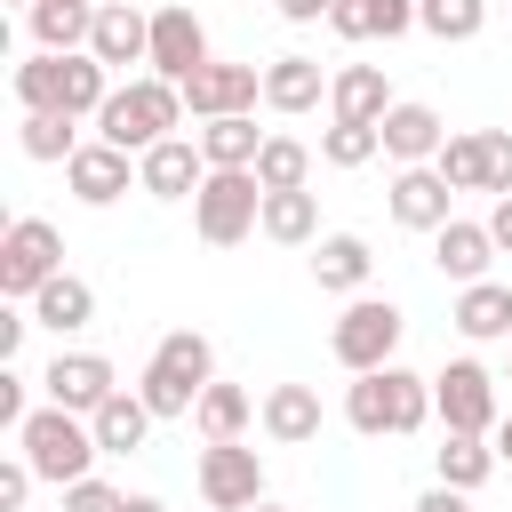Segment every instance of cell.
<instances>
[{
    "mask_svg": "<svg viewBox=\"0 0 512 512\" xmlns=\"http://www.w3.org/2000/svg\"><path fill=\"white\" fill-rule=\"evenodd\" d=\"M208 384H216V344H208L200 328H168V336L152 344L144 376H136V392H144V408H152L160 424H168V416H192Z\"/></svg>",
    "mask_w": 512,
    "mask_h": 512,
    "instance_id": "cell-4",
    "label": "cell"
},
{
    "mask_svg": "<svg viewBox=\"0 0 512 512\" xmlns=\"http://www.w3.org/2000/svg\"><path fill=\"white\" fill-rule=\"evenodd\" d=\"M184 128V88L176 80H160V72H144V80H120L112 96H104V112H96V136L104 144H120V152H152V144H168Z\"/></svg>",
    "mask_w": 512,
    "mask_h": 512,
    "instance_id": "cell-3",
    "label": "cell"
},
{
    "mask_svg": "<svg viewBox=\"0 0 512 512\" xmlns=\"http://www.w3.org/2000/svg\"><path fill=\"white\" fill-rule=\"evenodd\" d=\"M64 512H128V496H120L112 480H96V472H88V480H72V488H64Z\"/></svg>",
    "mask_w": 512,
    "mask_h": 512,
    "instance_id": "cell-38",
    "label": "cell"
},
{
    "mask_svg": "<svg viewBox=\"0 0 512 512\" xmlns=\"http://www.w3.org/2000/svg\"><path fill=\"white\" fill-rule=\"evenodd\" d=\"M328 80L336 72H320V56H272L264 64V104L272 112H312L328 96Z\"/></svg>",
    "mask_w": 512,
    "mask_h": 512,
    "instance_id": "cell-26",
    "label": "cell"
},
{
    "mask_svg": "<svg viewBox=\"0 0 512 512\" xmlns=\"http://www.w3.org/2000/svg\"><path fill=\"white\" fill-rule=\"evenodd\" d=\"M120 80L80 48V56H24L16 64V104L24 112H56V120H96L104 112V96H112Z\"/></svg>",
    "mask_w": 512,
    "mask_h": 512,
    "instance_id": "cell-2",
    "label": "cell"
},
{
    "mask_svg": "<svg viewBox=\"0 0 512 512\" xmlns=\"http://www.w3.org/2000/svg\"><path fill=\"white\" fill-rule=\"evenodd\" d=\"M64 184H72V200L80 208H112L128 184H136V152H120V144H80L72 160H64Z\"/></svg>",
    "mask_w": 512,
    "mask_h": 512,
    "instance_id": "cell-14",
    "label": "cell"
},
{
    "mask_svg": "<svg viewBox=\"0 0 512 512\" xmlns=\"http://www.w3.org/2000/svg\"><path fill=\"white\" fill-rule=\"evenodd\" d=\"M40 392H48V408H72V416H96L112 392H120V368L104 360V352H56L48 368H40Z\"/></svg>",
    "mask_w": 512,
    "mask_h": 512,
    "instance_id": "cell-11",
    "label": "cell"
},
{
    "mask_svg": "<svg viewBox=\"0 0 512 512\" xmlns=\"http://www.w3.org/2000/svg\"><path fill=\"white\" fill-rule=\"evenodd\" d=\"M256 96H264V64H200L192 80H184V112L192 120H232V112H256Z\"/></svg>",
    "mask_w": 512,
    "mask_h": 512,
    "instance_id": "cell-12",
    "label": "cell"
},
{
    "mask_svg": "<svg viewBox=\"0 0 512 512\" xmlns=\"http://www.w3.org/2000/svg\"><path fill=\"white\" fill-rule=\"evenodd\" d=\"M432 168L448 176V192H488V144H480V128L472 136H448Z\"/></svg>",
    "mask_w": 512,
    "mask_h": 512,
    "instance_id": "cell-36",
    "label": "cell"
},
{
    "mask_svg": "<svg viewBox=\"0 0 512 512\" xmlns=\"http://www.w3.org/2000/svg\"><path fill=\"white\" fill-rule=\"evenodd\" d=\"M88 424H96V448H104V456H136V448L152 440V424H160V416L144 408V392H112Z\"/></svg>",
    "mask_w": 512,
    "mask_h": 512,
    "instance_id": "cell-28",
    "label": "cell"
},
{
    "mask_svg": "<svg viewBox=\"0 0 512 512\" xmlns=\"http://www.w3.org/2000/svg\"><path fill=\"white\" fill-rule=\"evenodd\" d=\"M376 152H384V136L360 128V120H328V128H320V160H328V168H368Z\"/></svg>",
    "mask_w": 512,
    "mask_h": 512,
    "instance_id": "cell-37",
    "label": "cell"
},
{
    "mask_svg": "<svg viewBox=\"0 0 512 512\" xmlns=\"http://www.w3.org/2000/svg\"><path fill=\"white\" fill-rule=\"evenodd\" d=\"M408 512H472V496H464V488H424Z\"/></svg>",
    "mask_w": 512,
    "mask_h": 512,
    "instance_id": "cell-43",
    "label": "cell"
},
{
    "mask_svg": "<svg viewBox=\"0 0 512 512\" xmlns=\"http://www.w3.org/2000/svg\"><path fill=\"white\" fill-rule=\"evenodd\" d=\"M312 232H320V200H312V192H264V240L304 248Z\"/></svg>",
    "mask_w": 512,
    "mask_h": 512,
    "instance_id": "cell-33",
    "label": "cell"
},
{
    "mask_svg": "<svg viewBox=\"0 0 512 512\" xmlns=\"http://www.w3.org/2000/svg\"><path fill=\"white\" fill-rule=\"evenodd\" d=\"M88 56H96L104 72L152 64V16L128 8V0H104V8H96V40H88Z\"/></svg>",
    "mask_w": 512,
    "mask_h": 512,
    "instance_id": "cell-17",
    "label": "cell"
},
{
    "mask_svg": "<svg viewBox=\"0 0 512 512\" xmlns=\"http://www.w3.org/2000/svg\"><path fill=\"white\" fill-rule=\"evenodd\" d=\"M480 144H488V192L512 200V128H480Z\"/></svg>",
    "mask_w": 512,
    "mask_h": 512,
    "instance_id": "cell-39",
    "label": "cell"
},
{
    "mask_svg": "<svg viewBox=\"0 0 512 512\" xmlns=\"http://www.w3.org/2000/svg\"><path fill=\"white\" fill-rule=\"evenodd\" d=\"M32 480H40V472H32L24 456H8V464H0V512H24V504H32Z\"/></svg>",
    "mask_w": 512,
    "mask_h": 512,
    "instance_id": "cell-41",
    "label": "cell"
},
{
    "mask_svg": "<svg viewBox=\"0 0 512 512\" xmlns=\"http://www.w3.org/2000/svg\"><path fill=\"white\" fill-rule=\"evenodd\" d=\"M328 32L336 40H400V32H416V0H336Z\"/></svg>",
    "mask_w": 512,
    "mask_h": 512,
    "instance_id": "cell-25",
    "label": "cell"
},
{
    "mask_svg": "<svg viewBox=\"0 0 512 512\" xmlns=\"http://www.w3.org/2000/svg\"><path fill=\"white\" fill-rule=\"evenodd\" d=\"M256 416H264V440H280V448H312L320 440V392L312 384H272Z\"/></svg>",
    "mask_w": 512,
    "mask_h": 512,
    "instance_id": "cell-21",
    "label": "cell"
},
{
    "mask_svg": "<svg viewBox=\"0 0 512 512\" xmlns=\"http://www.w3.org/2000/svg\"><path fill=\"white\" fill-rule=\"evenodd\" d=\"M272 8H280L288 24H328V8H336V0H272Z\"/></svg>",
    "mask_w": 512,
    "mask_h": 512,
    "instance_id": "cell-44",
    "label": "cell"
},
{
    "mask_svg": "<svg viewBox=\"0 0 512 512\" xmlns=\"http://www.w3.org/2000/svg\"><path fill=\"white\" fill-rule=\"evenodd\" d=\"M80 120H56V112H24V128H16V144H24V160H72L80 152V136H72Z\"/></svg>",
    "mask_w": 512,
    "mask_h": 512,
    "instance_id": "cell-35",
    "label": "cell"
},
{
    "mask_svg": "<svg viewBox=\"0 0 512 512\" xmlns=\"http://www.w3.org/2000/svg\"><path fill=\"white\" fill-rule=\"evenodd\" d=\"M16 8H24V16H32V8H40V0H16Z\"/></svg>",
    "mask_w": 512,
    "mask_h": 512,
    "instance_id": "cell-48",
    "label": "cell"
},
{
    "mask_svg": "<svg viewBox=\"0 0 512 512\" xmlns=\"http://www.w3.org/2000/svg\"><path fill=\"white\" fill-rule=\"evenodd\" d=\"M504 384H512V360H504Z\"/></svg>",
    "mask_w": 512,
    "mask_h": 512,
    "instance_id": "cell-50",
    "label": "cell"
},
{
    "mask_svg": "<svg viewBox=\"0 0 512 512\" xmlns=\"http://www.w3.org/2000/svg\"><path fill=\"white\" fill-rule=\"evenodd\" d=\"M344 424L360 432V440H408V432H424L432 424V376H416V368H376V376H352V392H344Z\"/></svg>",
    "mask_w": 512,
    "mask_h": 512,
    "instance_id": "cell-1",
    "label": "cell"
},
{
    "mask_svg": "<svg viewBox=\"0 0 512 512\" xmlns=\"http://www.w3.org/2000/svg\"><path fill=\"white\" fill-rule=\"evenodd\" d=\"M200 64H216V56H208V24H200V16L184 8V0L152 8V72L184 88V80H192Z\"/></svg>",
    "mask_w": 512,
    "mask_h": 512,
    "instance_id": "cell-13",
    "label": "cell"
},
{
    "mask_svg": "<svg viewBox=\"0 0 512 512\" xmlns=\"http://www.w3.org/2000/svg\"><path fill=\"white\" fill-rule=\"evenodd\" d=\"M24 312H32V328H56V336H80V328L96 320V288H88L80 272H56V280H48V288H40V296H32Z\"/></svg>",
    "mask_w": 512,
    "mask_h": 512,
    "instance_id": "cell-27",
    "label": "cell"
},
{
    "mask_svg": "<svg viewBox=\"0 0 512 512\" xmlns=\"http://www.w3.org/2000/svg\"><path fill=\"white\" fill-rule=\"evenodd\" d=\"M200 504L208 512H256L264 504V456L248 440H208L200 448Z\"/></svg>",
    "mask_w": 512,
    "mask_h": 512,
    "instance_id": "cell-10",
    "label": "cell"
},
{
    "mask_svg": "<svg viewBox=\"0 0 512 512\" xmlns=\"http://www.w3.org/2000/svg\"><path fill=\"white\" fill-rule=\"evenodd\" d=\"M384 200H392V224H400V232H440V224H456V192H448L440 168H400Z\"/></svg>",
    "mask_w": 512,
    "mask_h": 512,
    "instance_id": "cell-16",
    "label": "cell"
},
{
    "mask_svg": "<svg viewBox=\"0 0 512 512\" xmlns=\"http://www.w3.org/2000/svg\"><path fill=\"white\" fill-rule=\"evenodd\" d=\"M56 272H64V232H56L48 216H16V224L0 232V296H8V304H32Z\"/></svg>",
    "mask_w": 512,
    "mask_h": 512,
    "instance_id": "cell-8",
    "label": "cell"
},
{
    "mask_svg": "<svg viewBox=\"0 0 512 512\" xmlns=\"http://www.w3.org/2000/svg\"><path fill=\"white\" fill-rule=\"evenodd\" d=\"M16 456L48 480V488H72V480H88L96 472V424L88 416H72V408H32L24 416V432H16Z\"/></svg>",
    "mask_w": 512,
    "mask_h": 512,
    "instance_id": "cell-5",
    "label": "cell"
},
{
    "mask_svg": "<svg viewBox=\"0 0 512 512\" xmlns=\"http://www.w3.org/2000/svg\"><path fill=\"white\" fill-rule=\"evenodd\" d=\"M256 512H280V504H256Z\"/></svg>",
    "mask_w": 512,
    "mask_h": 512,
    "instance_id": "cell-49",
    "label": "cell"
},
{
    "mask_svg": "<svg viewBox=\"0 0 512 512\" xmlns=\"http://www.w3.org/2000/svg\"><path fill=\"white\" fill-rule=\"evenodd\" d=\"M192 224L208 248H232L248 232H264V184L256 168H208V184L192 192Z\"/></svg>",
    "mask_w": 512,
    "mask_h": 512,
    "instance_id": "cell-6",
    "label": "cell"
},
{
    "mask_svg": "<svg viewBox=\"0 0 512 512\" xmlns=\"http://www.w3.org/2000/svg\"><path fill=\"white\" fill-rule=\"evenodd\" d=\"M128 512H168V504L160 496H128Z\"/></svg>",
    "mask_w": 512,
    "mask_h": 512,
    "instance_id": "cell-47",
    "label": "cell"
},
{
    "mask_svg": "<svg viewBox=\"0 0 512 512\" xmlns=\"http://www.w3.org/2000/svg\"><path fill=\"white\" fill-rule=\"evenodd\" d=\"M192 136H200V160H208V168H256V152H264V128H256V112L200 120Z\"/></svg>",
    "mask_w": 512,
    "mask_h": 512,
    "instance_id": "cell-29",
    "label": "cell"
},
{
    "mask_svg": "<svg viewBox=\"0 0 512 512\" xmlns=\"http://www.w3.org/2000/svg\"><path fill=\"white\" fill-rule=\"evenodd\" d=\"M368 272H376V248H368L360 232H320L312 280H320L328 296H368Z\"/></svg>",
    "mask_w": 512,
    "mask_h": 512,
    "instance_id": "cell-20",
    "label": "cell"
},
{
    "mask_svg": "<svg viewBox=\"0 0 512 512\" xmlns=\"http://www.w3.org/2000/svg\"><path fill=\"white\" fill-rule=\"evenodd\" d=\"M200 184H208L200 136H168V144H152V152L136 160V192H152V200H192Z\"/></svg>",
    "mask_w": 512,
    "mask_h": 512,
    "instance_id": "cell-15",
    "label": "cell"
},
{
    "mask_svg": "<svg viewBox=\"0 0 512 512\" xmlns=\"http://www.w3.org/2000/svg\"><path fill=\"white\" fill-rule=\"evenodd\" d=\"M456 336H472V344H512V288L504 280H472V288H456Z\"/></svg>",
    "mask_w": 512,
    "mask_h": 512,
    "instance_id": "cell-24",
    "label": "cell"
},
{
    "mask_svg": "<svg viewBox=\"0 0 512 512\" xmlns=\"http://www.w3.org/2000/svg\"><path fill=\"white\" fill-rule=\"evenodd\" d=\"M24 328H32V312H24V304H8V312H0V368L16 360V344H24Z\"/></svg>",
    "mask_w": 512,
    "mask_h": 512,
    "instance_id": "cell-42",
    "label": "cell"
},
{
    "mask_svg": "<svg viewBox=\"0 0 512 512\" xmlns=\"http://www.w3.org/2000/svg\"><path fill=\"white\" fill-rule=\"evenodd\" d=\"M376 136H384V160H400V168H432L440 144H448V120H440L432 104H392V112L376 120Z\"/></svg>",
    "mask_w": 512,
    "mask_h": 512,
    "instance_id": "cell-18",
    "label": "cell"
},
{
    "mask_svg": "<svg viewBox=\"0 0 512 512\" xmlns=\"http://www.w3.org/2000/svg\"><path fill=\"white\" fill-rule=\"evenodd\" d=\"M24 384H32V376L8 360V368H0V432H24V416H32V408H24Z\"/></svg>",
    "mask_w": 512,
    "mask_h": 512,
    "instance_id": "cell-40",
    "label": "cell"
},
{
    "mask_svg": "<svg viewBox=\"0 0 512 512\" xmlns=\"http://www.w3.org/2000/svg\"><path fill=\"white\" fill-rule=\"evenodd\" d=\"M256 184H264V192H304V184H312V144H296V136H264V152H256Z\"/></svg>",
    "mask_w": 512,
    "mask_h": 512,
    "instance_id": "cell-32",
    "label": "cell"
},
{
    "mask_svg": "<svg viewBox=\"0 0 512 512\" xmlns=\"http://www.w3.org/2000/svg\"><path fill=\"white\" fill-rule=\"evenodd\" d=\"M488 240H496V256H512V200L488 208Z\"/></svg>",
    "mask_w": 512,
    "mask_h": 512,
    "instance_id": "cell-45",
    "label": "cell"
},
{
    "mask_svg": "<svg viewBox=\"0 0 512 512\" xmlns=\"http://www.w3.org/2000/svg\"><path fill=\"white\" fill-rule=\"evenodd\" d=\"M432 416H440V432L496 440V424H504V408H496V376H488L480 360H448V368L432 376Z\"/></svg>",
    "mask_w": 512,
    "mask_h": 512,
    "instance_id": "cell-9",
    "label": "cell"
},
{
    "mask_svg": "<svg viewBox=\"0 0 512 512\" xmlns=\"http://www.w3.org/2000/svg\"><path fill=\"white\" fill-rule=\"evenodd\" d=\"M496 456H504V464H512V416H504V424H496Z\"/></svg>",
    "mask_w": 512,
    "mask_h": 512,
    "instance_id": "cell-46",
    "label": "cell"
},
{
    "mask_svg": "<svg viewBox=\"0 0 512 512\" xmlns=\"http://www.w3.org/2000/svg\"><path fill=\"white\" fill-rule=\"evenodd\" d=\"M96 8H104V0H40L24 24H32V40H40V56H80V48L96 40Z\"/></svg>",
    "mask_w": 512,
    "mask_h": 512,
    "instance_id": "cell-22",
    "label": "cell"
},
{
    "mask_svg": "<svg viewBox=\"0 0 512 512\" xmlns=\"http://www.w3.org/2000/svg\"><path fill=\"white\" fill-rule=\"evenodd\" d=\"M504 456H496V440H472V432H440V448H432V472H440V488H480L488 472H496Z\"/></svg>",
    "mask_w": 512,
    "mask_h": 512,
    "instance_id": "cell-30",
    "label": "cell"
},
{
    "mask_svg": "<svg viewBox=\"0 0 512 512\" xmlns=\"http://www.w3.org/2000/svg\"><path fill=\"white\" fill-rule=\"evenodd\" d=\"M432 264H440V280H456V288L488 280V264H496V240H488V224H472V216L440 224V232H432Z\"/></svg>",
    "mask_w": 512,
    "mask_h": 512,
    "instance_id": "cell-19",
    "label": "cell"
},
{
    "mask_svg": "<svg viewBox=\"0 0 512 512\" xmlns=\"http://www.w3.org/2000/svg\"><path fill=\"white\" fill-rule=\"evenodd\" d=\"M248 416H256V400H248L240 384H208L200 408H192V432H200V440H240Z\"/></svg>",
    "mask_w": 512,
    "mask_h": 512,
    "instance_id": "cell-31",
    "label": "cell"
},
{
    "mask_svg": "<svg viewBox=\"0 0 512 512\" xmlns=\"http://www.w3.org/2000/svg\"><path fill=\"white\" fill-rule=\"evenodd\" d=\"M400 328H408V312H400L392 296H352V304H344V320L328 328V352H336L352 376H376V368H392Z\"/></svg>",
    "mask_w": 512,
    "mask_h": 512,
    "instance_id": "cell-7",
    "label": "cell"
},
{
    "mask_svg": "<svg viewBox=\"0 0 512 512\" xmlns=\"http://www.w3.org/2000/svg\"><path fill=\"white\" fill-rule=\"evenodd\" d=\"M392 104H400V96L384 88V72H376V64H344V72L328 80V120H360V128H376Z\"/></svg>",
    "mask_w": 512,
    "mask_h": 512,
    "instance_id": "cell-23",
    "label": "cell"
},
{
    "mask_svg": "<svg viewBox=\"0 0 512 512\" xmlns=\"http://www.w3.org/2000/svg\"><path fill=\"white\" fill-rule=\"evenodd\" d=\"M416 24L432 32V40H480V24H488V0H416Z\"/></svg>",
    "mask_w": 512,
    "mask_h": 512,
    "instance_id": "cell-34",
    "label": "cell"
}]
</instances>
